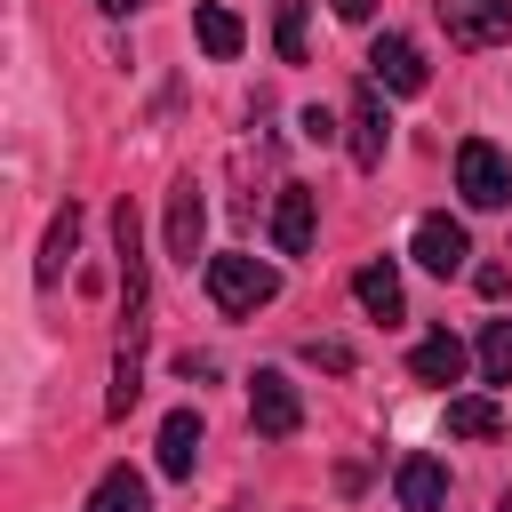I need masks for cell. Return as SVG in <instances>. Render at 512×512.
<instances>
[{
  "instance_id": "52a82bcc",
  "label": "cell",
  "mask_w": 512,
  "mask_h": 512,
  "mask_svg": "<svg viewBox=\"0 0 512 512\" xmlns=\"http://www.w3.org/2000/svg\"><path fill=\"white\" fill-rule=\"evenodd\" d=\"M368 80L392 88V96H416V88H424V48H416L408 32H384V40L368 48Z\"/></svg>"
},
{
  "instance_id": "8fae6325",
  "label": "cell",
  "mask_w": 512,
  "mask_h": 512,
  "mask_svg": "<svg viewBox=\"0 0 512 512\" xmlns=\"http://www.w3.org/2000/svg\"><path fill=\"white\" fill-rule=\"evenodd\" d=\"M384 144H392L384 96H376V80H360V88H352V160H360V168H384Z\"/></svg>"
},
{
  "instance_id": "7c38bea8",
  "label": "cell",
  "mask_w": 512,
  "mask_h": 512,
  "mask_svg": "<svg viewBox=\"0 0 512 512\" xmlns=\"http://www.w3.org/2000/svg\"><path fill=\"white\" fill-rule=\"evenodd\" d=\"M192 464H200V408H168L160 416V472L192 480Z\"/></svg>"
},
{
  "instance_id": "cb8c5ba5",
  "label": "cell",
  "mask_w": 512,
  "mask_h": 512,
  "mask_svg": "<svg viewBox=\"0 0 512 512\" xmlns=\"http://www.w3.org/2000/svg\"><path fill=\"white\" fill-rule=\"evenodd\" d=\"M328 8H336L344 24H368V16H376V0H328Z\"/></svg>"
},
{
  "instance_id": "277c9868",
  "label": "cell",
  "mask_w": 512,
  "mask_h": 512,
  "mask_svg": "<svg viewBox=\"0 0 512 512\" xmlns=\"http://www.w3.org/2000/svg\"><path fill=\"white\" fill-rule=\"evenodd\" d=\"M248 416H256L264 440H288V432L304 424V392H296L280 368H256V384H248Z\"/></svg>"
},
{
  "instance_id": "ac0fdd59",
  "label": "cell",
  "mask_w": 512,
  "mask_h": 512,
  "mask_svg": "<svg viewBox=\"0 0 512 512\" xmlns=\"http://www.w3.org/2000/svg\"><path fill=\"white\" fill-rule=\"evenodd\" d=\"M448 432H456V440H488V432H504V408H496L488 392H456V400H448Z\"/></svg>"
},
{
  "instance_id": "9a60e30c",
  "label": "cell",
  "mask_w": 512,
  "mask_h": 512,
  "mask_svg": "<svg viewBox=\"0 0 512 512\" xmlns=\"http://www.w3.org/2000/svg\"><path fill=\"white\" fill-rule=\"evenodd\" d=\"M352 296H360V312H368V320H384V328L408 312V304H400V272H392V264H360V272H352Z\"/></svg>"
},
{
  "instance_id": "8992f818",
  "label": "cell",
  "mask_w": 512,
  "mask_h": 512,
  "mask_svg": "<svg viewBox=\"0 0 512 512\" xmlns=\"http://www.w3.org/2000/svg\"><path fill=\"white\" fill-rule=\"evenodd\" d=\"M408 256H416L424 272L456 280V272L472 264V240H464V224H456V216H416V240H408Z\"/></svg>"
},
{
  "instance_id": "d4e9b609",
  "label": "cell",
  "mask_w": 512,
  "mask_h": 512,
  "mask_svg": "<svg viewBox=\"0 0 512 512\" xmlns=\"http://www.w3.org/2000/svg\"><path fill=\"white\" fill-rule=\"evenodd\" d=\"M96 8H104V16H128V8H136V0H96Z\"/></svg>"
},
{
  "instance_id": "5bb4252c",
  "label": "cell",
  "mask_w": 512,
  "mask_h": 512,
  "mask_svg": "<svg viewBox=\"0 0 512 512\" xmlns=\"http://www.w3.org/2000/svg\"><path fill=\"white\" fill-rule=\"evenodd\" d=\"M192 40H200V48H208V56H216V64H232V56H240V40H248V32H240V16H232V8H224V0H200V8H192Z\"/></svg>"
},
{
  "instance_id": "d6986e66",
  "label": "cell",
  "mask_w": 512,
  "mask_h": 512,
  "mask_svg": "<svg viewBox=\"0 0 512 512\" xmlns=\"http://www.w3.org/2000/svg\"><path fill=\"white\" fill-rule=\"evenodd\" d=\"M304 16H312V0H272V48H280V64H304Z\"/></svg>"
},
{
  "instance_id": "e0dca14e",
  "label": "cell",
  "mask_w": 512,
  "mask_h": 512,
  "mask_svg": "<svg viewBox=\"0 0 512 512\" xmlns=\"http://www.w3.org/2000/svg\"><path fill=\"white\" fill-rule=\"evenodd\" d=\"M72 248H80V208L64 200V208L48 216V240H40V280H64V264H72Z\"/></svg>"
},
{
  "instance_id": "2e32d148",
  "label": "cell",
  "mask_w": 512,
  "mask_h": 512,
  "mask_svg": "<svg viewBox=\"0 0 512 512\" xmlns=\"http://www.w3.org/2000/svg\"><path fill=\"white\" fill-rule=\"evenodd\" d=\"M88 512H152V488H144V472L112 464V472L88 488Z\"/></svg>"
},
{
  "instance_id": "5b68a950",
  "label": "cell",
  "mask_w": 512,
  "mask_h": 512,
  "mask_svg": "<svg viewBox=\"0 0 512 512\" xmlns=\"http://www.w3.org/2000/svg\"><path fill=\"white\" fill-rule=\"evenodd\" d=\"M440 24L456 48H496L512 40V0H440Z\"/></svg>"
},
{
  "instance_id": "3957f363",
  "label": "cell",
  "mask_w": 512,
  "mask_h": 512,
  "mask_svg": "<svg viewBox=\"0 0 512 512\" xmlns=\"http://www.w3.org/2000/svg\"><path fill=\"white\" fill-rule=\"evenodd\" d=\"M112 248H120V320H128V352H136V336H144V224L128 200L112 208Z\"/></svg>"
},
{
  "instance_id": "7402d4cb",
  "label": "cell",
  "mask_w": 512,
  "mask_h": 512,
  "mask_svg": "<svg viewBox=\"0 0 512 512\" xmlns=\"http://www.w3.org/2000/svg\"><path fill=\"white\" fill-rule=\"evenodd\" d=\"M304 360H312V368H328V376H344V368H352V344H336V336H312V344H304Z\"/></svg>"
},
{
  "instance_id": "44dd1931",
  "label": "cell",
  "mask_w": 512,
  "mask_h": 512,
  "mask_svg": "<svg viewBox=\"0 0 512 512\" xmlns=\"http://www.w3.org/2000/svg\"><path fill=\"white\" fill-rule=\"evenodd\" d=\"M136 392H144V376H136V352H120V368H112V392H104V416H128V408H136Z\"/></svg>"
},
{
  "instance_id": "ba28073f",
  "label": "cell",
  "mask_w": 512,
  "mask_h": 512,
  "mask_svg": "<svg viewBox=\"0 0 512 512\" xmlns=\"http://www.w3.org/2000/svg\"><path fill=\"white\" fill-rule=\"evenodd\" d=\"M312 224H320V192L312 184H280V200H272V248L280 256H304L312 248Z\"/></svg>"
},
{
  "instance_id": "ffe728a7",
  "label": "cell",
  "mask_w": 512,
  "mask_h": 512,
  "mask_svg": "<svg viewBox=\"0 0 512 512\" xmlns=\"http://www.w3.org/2000/svg\"><path fill=\"white\" fill-rule=\"evenodd\" d=\"M480 376L488 384H512V320H488L480 328Z\"/></svg>"
},
{
  "instance_id": "4fadbf2b",
  "label": "cell",
  "mask_w": 512,
  "mask_h": 512,
  "mask_svg": "<svg viewBox=\"0 0 512 512\" xmlns=\"http://www.w3.org/2000/svg\"><path fill=\"white\" fill-rule=\"evenodd\" d=\"M408 368H416V384H456V376L472 368V352H464V344H456L448 328H432V336H416Z\"/></svg>"
},
{
  "instance_id": "603a6c76",
  "label": "cell",
  "mask_w": 512,
  "mask_h": 512,
  "mask_svg": "<svg viewBox=\"0 0 512 512\" xmlns=\"http://www.w3.org/2000/svg\"><path fill=\"white\" fill-rule=\"evenodd\" d=\"M472 280H480V296H504V288H512V272H504V264H480Z\"/></svg>"
},
{
  "instance_id": "7a4b0ae2",
  "label": "cell",
  "mask_w": 512,
  "mask_h": 512,
  "mask_svg": "<svg viewBox=\"0 0 512 512\" xmlns=\"http://www.w3.org/2000/svg\"><path fill=\"white\" fill-rule=\"evenodd\" d=\"M456 192H464L472 208H504V200H512V160H504V144L464 136V144H456Z\"/></svg>"
},
{
  "instance_id": "6da1fadb",
  "label": "cell",
  "mask_w": 512,
  "mask_h": 512,
  "mask_svg": "<svg viewBox=\"0 0 512 512\" xmlns=\"http://www.w3.org/2000/svg\"><path fill=\"white\" fill-rule=\"evenodd\" d=\"M280 296V272L256 264V256H208V304L216 312H256Z\"/></svg>"
},
{
  "instance_id": "9c48e42d",
  "label": "cell",
  "mask_w": 512,
  "mask_h": 512,
  "mask_svg": "<svg viewBox=\"0 0 512 512\" xmlns=\"http://www.w3.org/2000/svg\"><path fill=\"white\" fill-rule=\"evenodd\" d=\"M392 496H400V512H448V464L440 456H400V472H392Z\"/></svg>"
},
{
  "instance_id": "30bf717a",
  "label": "cell",
  "mask_w": 512,
  "mask_h": 512,
  "mask_svg": "<svg viewBox=\"0 0 512 512\" xmlns=\"http://www.w3.org/2000/svg\"><path fill=\"white\" fill-rule=\"evenodd\" d=\"M200 232H208V200H200L192 176H176V184H168V256L192 264V256H200Z\"/></svg>"
}]
</instances>
